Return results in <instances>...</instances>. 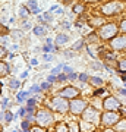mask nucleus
I'll return each instance as SVG.
<instances>
[{"label":"nucleus","instance_id":"nucleus-1","mask_svg":"<svg viewBox=\"0 0 126 132\" xmlns=\"http://www.w3.org/2000/svg\"><path fill=\"white\" fill-rule=\"evenodd\" d=\"M37 122L41 126H47L53 122V114L48 110H40L37 113Z\"/></svg>","mask_w":126,"mask_h":132},{"label":"nucleus","instance_id":"nucleus-27","mask_svg":"<svg viewBox=\"0 0 126 132\" xmlns=\"http://www.w3.org/2000/svg\"><path fill=\"white\" fill-rule=\"evenodd\" d=\"M63 71H65L66 73H68V75H70V73H73V72H72V69H70L69 66H63Z\"/></svg>","mask_w":126,"mask_h":132},{"label":"nucleus","instance_id":"nucleus-18","mask_svg":"<svg viewBox=\"0 0 126 132\" xmlns=\"http://www.w3.org/2000/svg\"><path fill=\"white\" fill-rule=\"evenodd\" d=\"M19 15H21L22 18H27L29 15V10L27 9V7H21V9H19Z\"/></svg>","mask_w":126,"mask_h":132},{"label":"nucleus","instance_id":"nucleus-45","mask_svg":"<svg viewBox=\"0 0 126 132\" xmlns=\"http://www.w3.org/2000/svg\"><path fill=\"white\" fill-rule=\"evenodd\" d=\"M66 2H69V0H66Z\"/></svg>","mask_w":126,"mask_h":132},{"label":"nucleus","instance_id":"nucleus-22","mask_svg":"<svg viewBox=\"0 0 126 132\" xmlns=\"http://www.w3.org/2000/svg\"><path fill=\"white\" fill-rule=\"evenodd\" d=\"M0 66H2V76H5V73L7 72V65H6L5 62H2V65Z\"/></svg>","mask_w":126,"mask_h":132},{"label":"nucleus","instance_id":"nucleus-16","mask_svg":"<svg viewBox=\"0 0 126 132\" xmlns=\"http://www.w3.org/2000/svg\"><path fill=\"white\" fill-rule=\"evenodd\" d=\"M27 6H28V9H31V10L37 9V7H38V6H37V0H28Z\"/></svg>","mask_w":126,"mask_h":132},{"label":"nucleus","instance_id":"nucleus-42","mask_svg":"<svg viewBox=\"0 0 126 132\" xmlns=\"http://www.w3.org/2000/svg\"><path fill=\"white\" fill-rule=\"evenodd\" d=\"M120 93H122V94H125V95H126V90H122Z\"/></svg>","mask_w":126,"mask_h":132},{"label":"nucleus","instance_id":"nucleus-21","mask_svg":"<svg viewBox=\"0 0 126 132\" xmlns=\"http://www.w3.org/2000/svg\"><path fill=\"white\" fill-rule=\"evenodd\" d=\"M91 82H93L94 85H101V84H103V81L100 79V78H97V76H94V78H91Z\"/></svg>","mask_w":126,"mask_h":132},{"label":"nucleus","instance_id":"nucleus-32","mask_svg":"<svg viewBox=\"0 0 126 132\" xmlns=\"http://www.w3.org/2000/svg\"><path fill=\"white\" fill-rule=\"evenodd\" d=\"M43 18H44V21H52V16H50V13H44V15H43Z\"/></svg>","mask_w":126,"mask_h":132},{"label":"nucleus","instance_id":"nucleus-41","mask_svg":"<svg viewBox=\"0 0 126 132\" xmlns=\"http://www.w3.org/2000/svg\"><path fill=\"white\" fill-rule=\"evenodd\" d=\"M104 132H114V131H113V129H106Z\"/></svg>","mask_w":126,"mask_h":132},{"label":"nucleus","instance_id":"nucleus-11","mask_svg":"<svg viewBox=\"0 0 126 132\" xmlns=\"http://www.w3.org/2000/svg\"><path fill=\"white\" fill-rule=\"evenodd\" d=\"M81 129H82L84 132H93L94 131V125H91V122L84 120V122L81 123Z\"/></svg>","mask_w":126,"mask_h":132},{"label":"nucleus","instance_id":"nucleus-4","mask_svg":"<svg viewBox=\"0 0 126 132\" xmlns=\"http://www.w3.org/2000/svg\"><path fill=\"white\" fill-rule=\"evenodd\" d=\"M82 114H84V120H87V122H91V123H98L100 122V113L93 107L85 109Z\"/></svg>","mask_w":126,"mask_h":132},{"label":"nucleus","instance_id":"nucleus-34","mask_svg":"<svg viewBox=\"0 0 126 132\" xmlns=\"http://www.w3.org/2000/svg\"><path fill=\"white\" fill-rule=\"evenodd\" d=\"M48 87H50V82H44V84H41V90H46Z\"/></svg>","mask_w":126,"mask_h":132},{"label":"nucleus","instance_id":"nucleus-12","mask_svg":"<svg viewBox=\"0 0 126 132\" xmlns=\"http://www.w3.org/2000/svg\"><path fill=\"white\" fill-rule=\"evenodd\" d=\"M68 41H69V37L65 35V34H59L57 38H56V43L59 44V46H63V44H66Z\"/></svg>","mask_w":126,"mask_h":132},{"label":"nucleus","instance_id":"nucleus-30","mask_svg":"<svg viewBox=\"0 0 126 132\" xmlns=\"http://www.w3.org/2000/svg\"><path fill=\"white\" fill-rule=\"evenodd\" d=\"M40 90H41V87H40V85H34L32 88H31V91H34V93H38Z\"/></svg>","mask_w":126,"mask_h":132},{"label":"nucleus","instance_id":"nucleus-20","mask_svg":"<svg viewBox=\"0 0 126 132\" xmlns=\"http://www.w3.org/2000/svg\"><path fill=\"white\" fill-rule=\"evenodd\" d=\"M63 69V65H59V66H56L54 69L52 71V75H57V73H60V71Z\"/></svg>","mask_w":126,"mask_h":132},{"label":"nucleus","instance_id":"nucleus-25","mask_svg":"<svg viewBox=\"0 0 126 132\" xmlns=\"http://www.w3.org/2000/svg\"><path fill=\"white\" fill-rule=\"evenodd\" d=\"M5 119H6V122H10V120H12V113H10V112H6Z\"/></svg>","mask_w":126,"mask_h":132},{"label":"nucleus","instance_id":"nucleus-24","mask_svg":"<svg viewBox=\"0 0 126 132\" xmlns=\"http://www.w3.org/2000/svg\"><path fill=\"white\" fill-rule=\"evenodd\" d=\"M28 101V107L29 109H34V104H35V100L34 98H29V100H27Z\"/></svg>","mask_w":126,"mask_h":132},{"label":"nucleus","instance_id":"nucleus-8","mask_svg":"<svg viewBox=\"0 0 126 132\" xmlns=\"http://www.w3.org/2000/svg\"><path fill=\"white\" fill-rule=\"evenodd\" d=\"M78 93H79V91L76 90V88H73V87H66L65 90H62L60 97H65V98H73V97L78 95Z\"/></svg>","mask_w":126,"mask_h":132},{"label":"nucleus","instance_id":"nucleus-28","mask_svg":"<svg viewBox=\"0 0 126 132\" xmlns=\"http://www.w3.org/2000/svg\"><path fill=\"white\" fill-rule=\"evenodd\" d=\"M79 81H82V82H85V81H88V76L85 75V73H81V75H79Z\"/></svg>","mask_w":126,"mask_h":132},{"label":"nucleus","instance_id":"nucleus-7","mask_svg":"<svg viewBox=\"0 0 126 132\" xmlns=\"http://www.w3.org/2000/svg\"><path fill=\"white\" fill-rule=\"evenodd\" d=\"M119 106H120V103H119L114 97H108V98L104 100V109L108 110V112H113V110L119 109Z\"/></svg>","mask_w":126,"mask_h":132},{"label":"nucleus","instance_id":"nucleus-35","mask_svg":"<svg viewBox=\"0 0 126 132\" xmlns=\"http://www.w3.org/2000/svg\"><path fill=\"white\" fill-rule=\"evenodd\" d=\"M56 79H57L56 75H50L48 76V82H53V81H56Z\"/></svg>","mask_w":126,"mask_h":132},{"label":"nucleus","instance_id":"nucleus-39","mask_svg":"<svg viewBox=\"0 0 126 132\" xmlns=\"http://www.w3.org/2000/svg\"><path fill=\"white\" fill-rule=\"evenodd\" d=\"M44 59H46V60H50V59H52V56H50V54H44Z\"/></svg>","mask_w":126,"mask_h":132},{"label":"nucleus","instance_id":"nucleus-15","mask_svg":"<svg viewBox=\"0 0 126 132\" xmlns=\"http://www.w3.org/2000/svg\"><path fill=\"white\" fill-rule=\"evenodd\" d=\"M116 129H119V131H126V120H125V119H123V120H119V122H117Z\"/></svg>","mask_w":126,"mask_h":132},{"label":"nucleus","instance_id":"nucleus-17","mask_svg":"<svg viewBox=\"0 0 126 132\" xmlns=\"http://www.w3.org/2000/svg\"><path fill=\"white\" fill-rule=\"evenodd\" d=\"M57 132H69V128L65 123H60V125H57Z\"/></svg>","mask_w":126,"mask_h":132},{"label":"nucleus","instance_id":"nucleus-33","mask_svg":"<svg viewBox=\"0 0 126 132\" xmlns=\"http://www.w3.org/2000/svg\"><path fill=\"white\" fill-rule=\"evenodd\" d=\"M75 12H78V13H79V12H82V6H81V5H78V6H75Z\"/></svg>","mask_w":126,"mask_h":132},{"label":"nucleus","instance_id":"nucleus-26","mask_svg":"<svg viewBox=\"0 0 126 132\" xmlns=\"http://www.w3.org/2000/svg\"><path fill=\"white\" fill-rule=\"evenodd\" d=\"M119 66H120L122 71H126V60H122L120 63H119Z\"/></svg>","mask_w":126,"mask_h":132},{"label":"nucleus","instance_id":"nucleus-43","mask_svg":"<svg viewBox=\"0 0 126 132\" xmlns=\"http://www.w3.org/2000/svg\"><path fill=\"white\" fill-rule=\"evenodd\" d=\"M87 2H97V0H87Z\"/></svg>","mask_w":126,"mask_h":132},{"label":"nucleus","instance_id":"nucleus-31","mask_svg":"<svg viewBox=\"0 0 126 132\" xmlns=\"http://www.w3.org/2000/svg\"><path fill=\"white\" fill-rule=\"evenodd\" d=\"M82 43H84V41H82V40H79V41L73 46V48H81V47H82Z\"/></svg>","mask_w":126,"mask_h":132},{"label":"nucleus","instance_id":"nucleus-10","mask_svg":"<svg viewBox=\"0 0 126 132\" xmlns=\"http://www.w3.org/2000/svg\"><path fill=\"white\" fill-rule=\"evenodd\" d=\"M112 47L113 48H126V37H119V38H114L112 41Z\"/></svg>","mask_w":126,"mask_h":132},{"label":"nucleus","instance_id":"nucleus-29","mask_svg":"<svg viewBox=\"0 0 126 132\" xmlns=\"http://www.w3.org/2000/svg\"><path fill=\"white\" fill-rule=\"evenodd\" d=\"M7 104H9V100H7V98H3V100H2V107H3V109L7 107Z\"/></svg>","mask_w":126,"mask_h":132},{"label":"nucleus","instance_id":"nucleus-5","mask_svg":"<svg viewBox=\"0 0 126 132\" xmlns=\"http://www.w3.org/2000/svg\"><path fill=\"white\" fill-rule=\"evenodd\" d=\"M85 109H87V103H85L84 100H75V101L70 103V110H72V113H75V114L82 113Z\"/></svg>","mask_w":126,"mask_h":132},{"label":"nucleus","instance_id":"nucleus-9","mask_svg":"<svg viewBox=\"0 0 126 132\" xmlns=\"http://www.w3.org/2000/svg\"><path fill=\"white\" fill-rule=\"evenodd\" d=\"M119 120V116H117V113H114V112H108V113H106L103 116V122L104 125H110V123H114Z\"/></svg>","mask_w":126,"mask_h":132},{"label":"nucleus","instance_id":"nucleus-38","mask_svg":"<svg viewBox=\"0 0 126 132\" xmlns=\"http://www.w3.org/2000/svg\"><path fill=\"white\" fill-rule=\"evenodd\" d=\"M22 128H23V129H28V122H27V120L22 123Z\"/></svg>","mask_w":126,"mask_h":132},{"label":"nucleus","instance_id":"nucleus-44","mask_svg":"<svg viewBox=\"0 0 126 132\" xmlns=\"http://www.w3.org/2000/svg\"><path fill=\"white\" fill-rule=\"evenodd\" d=\"M23 132H31V131H28V129H25V131H23Z\"/></svg>","mask_w":126,"mask_h":132},{"label":"nucleus","instance_id":"nucleus-23","mask_svg":"<svg viewBox=\"0 0 126 132\" xmlns=\"http://www.w3.org/2000/svg\"><path fill=\"white\" fill-rule=\"evenodd\" d=\"M68 78H69L68 73H60V75L57 76V79H59V81H65V79H68Z\"/></svg>","mask_w":126,"mask_h":132},{"label":"nucleus","instance_id":"nucleus-40","mask_svg":"<svg viewBox=\"0 0 126 132\" xmlns=\"http://www.w3.org/2000/svg\"><path fill=\"white\" fill-rule=\"evenodd\" d=\"M32 132H43V131H41V129H34Z\"/></svg>","mask_w":126,"mask_h":132},{"label":"nucleus","instance_id":"nucleus-6","mask_svg":"<svg viewBox=\"0 0 126 132\" xmlns=\"http://www.w3.org/2000/svg\"><path fill=\"white\" fill-rule=\"evenodd\" d=\"M122 3H119V2H113V3H107V5L103 7V12L104 13H107V15H110V13H117L119 10L122 9Z\"/></svg>","mask_w":126,"mask_h":132},{"label":"nucleus","instance_id":"nucleus-14","mask_svg":"<svg viewBox=\"0 0 126 132\" xmlns=\"http://www.w3.org/2000/svg\"><path fill=\"white\" fill-rule=\"evenodd\" d=\"M9 85H10V88H12V90H18L19 87H21V82H19L18 79L12 78V79H10V82H9Z\"/></svg>","mask_w":126,"mask_h":132},{"label":"nucleus","instance_id":"nucleus-2","mask_svg":"<svg viewBox=\"0 0 126 132\" xmlns=\"http://www.w3.org/2000/svg\"><path fill=\"white\" fill-rule=\"evenodd\" d=\"M69 107L70 106L68 104V101H65V97H57V98L52 100V109L53 110H56V112L65 113Z\"/></svg>","mask_w":126,"mask_h":132},{"label":"nucleus","instance_id":"nucleus-13","mask_svg":"<svg viewBox=\"0 0 126 132\" xmlns=\"http://www.w3.org/2000/svg\"><path fill=\"white\" fill-rule=\"evenodd\" d=\"M34 34L38 35V37H40V35H44V34H46V28L41 27V25H37V27L34 28Z\"/></svg>","mask_w":126,"mask_h":132},{"label":"nucleus","instance_id":"nucleus-3","mask_svg":"<svg viewBox=\"0 0 126 132\" xmlns=\"http://www.w3.org/2000/svg\"><path fill=\"white\" fill-rule=\"evenodd\" d=\"M117 34V27L114 24H108L104 25L100 28V37L101 38H112Z\"/></svg>","mask_w":126,"mask_h":132},{"label":"nucleus","instance_id":"nucleus-36","mask_svg":"<svg viewBox=\"0 0 126 132\" xmlns=\"http://www.w3.org/2000/svg\"><path fill=\"white\" fill-rule=\"evenodd\" d=\"M120 28H122V31H125V32H126V21H123V22H122Z\"/></svg>","mask_w":126,"mask_h":132},{"label":"nucleus","instance_id":"nucleus-37","mask_svg":"<svg viewBox=\"0 0 126 132\" xmlns=\"http://www.w3.org/2000/svg\"><path fill=\"white\" fill-rule=\"evenodd\" d=\"M25 112H27L25 109H19V114H21V116H23V114H25Z\"/></svg>","mask_w":126,"mask_h":132},{"label":"nucleus","instance_id":"nucleus-19","mask_svg":"<svg viewBox=\"0 0 126 132\" xmlns=\"http://www.w3.org/2000/svg\"><path fill=\"white\" fill-rule=\"evenodd\" d=\"M28 95H29V93H19V94L16 95V98H18L19 103H22L23 98H25V97H28Z\"/></svg>","mask_w":126,"mask_h":132}]
</instances>
